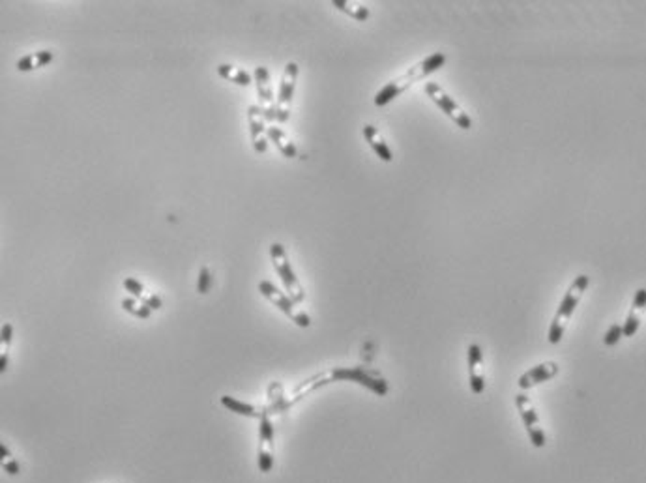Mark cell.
Instances as JSON below:
<instances>
[{"mask_svg": "<svg viewBox=\"0 0 646 483\" xmlns=\"http://www.w3.org/2000/svg\"><path fill=\"white\" fill-rule=\"evenodd\" d=\"M444 64H446V55L433 53L427 58H424V60H420L418 64H414V66H410L404 74H401L400 77L392 79L388 84H384L382 89L378 90L377 96H375V106H388L390 101H394L397 96L403 94L404 90H409L412 84L418 83V81L421 79H426L427 75L438 72Z\"/></svg>", "mask_w": 646, "mask_h": 483, "instance_id": "obj_1", "label": "cell"}, {"mask_svg": "<svg viewBox=\"0 0 646 483\" xmlns=\"http://www.w3.org/2000/svg\"><path fill=\"white\" fill-rule=\"evenodd\" d=\"M590 279L589 275H577V278L573 279L572 285H570V289H567L566 296L562 298L560 305H558L557 313H555V319L551 322V328H549V343L551 345H558V343L562 341L564 334H566V328L572 321L573 313L577 309L579 302L583 298L584 290L589 289Z\"/></svg>", "mask_w": 646, "mask_h": 483, "instance_id": "obj_2", "label": "cell"}, {"mask_svg": "<svg viewBox=\"0 0 646 483\" xmlns=\"http://www.w3.org/2000/svg\"><path fill=\"white\" fill-rule=\"evenodd\" d=\"M270 257H272L273 268L278 272L281 283H283V287L287 289V295L295 300L296 304H302L305 298L304 287H302V283H300L298 278H296L295 270L290 266L289 255L285 251V247L281 246V244H272V247H270Z\"/></svg>", "mask_w": 646, "mask_h": 483, "instance_id": "obj_3", "label": "cell"}, {"mask_svg": "<svg viewBox=\"0 0 646 483\" xmlns=\"http://www.w3.org/2000/svg\"><path fill=\"white\" fill-rule=\"evenodd\" d=\"M259 290H261V295H263L264 298H268L279 311H283L285 315L289 317L290 321L295 322L296 326H300V328H307V326L311 324L310 315L304 313V311L296 309L295 300L290 298L289 295H285L283 290H279L273 283H270V281L264 279V281L259 283Z\"/></svg>", "mask_w": 646, "mask_h": 483, "instance_id": "obj_4", "label": "cell"}, {"mask_svg": "<svg viewBox=\"0 0 646 483\" xmlns=\"http://www.w3.org/2000/svg\"><path fill=\"white\" fill-rule=\"evenodd\" d=\"M332 378L334 380H347V382H356L360 386H366L368 390H371L377 395H386L388 394V384L382 377L371 369L366 368H352V369H334L332 371Z\"/></svg>", "mask_w": 646, "mask_h": 483, "instance_id": "obj_5", "label": "cell"}, {"mask_svg": "<svg viewBox=\"0 0 646 483\" xmlns=\"http://www.w3.org/2000/svg\"><path fill=\"white\" fill-rule=\"evenodd\" d=\"M426 94L429 96L431 101H433L444 115L450 116V118L455 122V126H459L461 130H470V127H472V118H470V116H468L467 113H465V110H463L461 107H459L458 103L438 86V84L427 83Z\"/></svg>", "mask_w": 646, "mask_h": 483, "instance_id": "obj_6", "label": "cell"}, {"mask_svg": "<svg viewBox=\"0 0 646 483\" xmlns=\"http://www.w3.org/2000/svg\"><path fill=\"white\" fill-rule=\"evenodd\" d=\"M515 404H517V410H519L521 420L525 424L526 435L531 438L532 446L536 448H543L547 442V435L545 429L541 427V421L536 414V409H534V404H532L531 397L526 394H517L515 395Z\"/></svg>", "mask_w": 646, "mask_h": 483, "instance_id": "obj_7", "label": "cell"}, {"mask_svg": "<svg viewBox=\"0 0 646 483\" xmlns=\"http://www.w3.org/2000/svg\"><path fill=\"white\" fill-rule=\"evenodd\" d=\"M296 79H298V64L289 62L285 66L281 84H279L278 98H276V107H278V122L285 124L290 116V103H293V96H295Z\"/></svg>", "mask_w": 646, "mask_h": 483, "instance_id": "obj_8", "label": "cell"}, {"mask_svg": "<svg viewBox=\"0 0 646 483\" xmlns=\"http://www.w3.org/2000/svg\"><path fill=\"white\" fill-rule=\"evenodd\" d=\"M253 83L257 89L259 106L263 109L266 122H278V107H276V98L272 92V81H270V72L264 66H257L253 72Z\"/></svg>", "mask_w": 646, "mask_h": 483, "instance_id": "obj_9", "label": "cell"}, {"mask_svg": "<svg viewBox=\"0 0 646 483\" xmlns=\"http://www.w3.org/2000/svg\"><path fill=\"white\" fill-rule=\"evenodd\" d=\"M247 122H249V137H251L253 150L257 154H264L268 150V139H266V118L259 103L247 107Z\"/></svg>", "mask_w": 646, "mask_h": 483, "instance_id": "obj_10", "label": "cell"}, {"mask_svg": "<svg viewBox=\"0 0 646 483\" xmlns=\"http://www.w3.org/2000/svg\"><path fill=\"white\" fill-rule=\"evenodd\" d=\"M468 362V384L474 394L480 395L485 390V375H484V352L480 345H468L467 351Z\"/></svg>", "mask_w": 646, "mask_h": 483, "instance_id": "obj_11", "label": "cell"}, {"mask_svg": "<svg viewBox=\"0 0 646 483\" xmlns=\"http://www.w3.org/2000/svg\"><path fill=\"white\" fill-rule=\"evenodd\" d=\"M557 373L558 365L555 362L538 363V365H534V368L521 375L519 380H517V386H519L521 390H531L534 388V386H540V384L551 380L552 377H557Z\"/></svg>", "mask_w": 646, "mask_h": 483, "instance_id": "obj_12", "label": "cell"}, {"mask_svg": "<svg viewBox=\"0 0 646 483\" xmlns=\"http://www.w3.org/2000/svg\"><path fill=\"white\" fill-rule=\"evenodd\" d=\"M646 311V289H639L633 296L631 302L630 315L625 319V322L622 324L624 328V337H633L637 334V330L641 328V319L642 313Z\"/></svg>", "mask_w": 646, "mask_h": 483, "instance_id": "obj_13", "label": "cell"}, {"mask_svg": "<svg viewBox=\"0 0 646 483\" xmlns=\"http://www.w3.org/2000/svg\"><path fill=\"white\" fill-rule=\"evenodd\" d=\"M363 137H366V141L369 142V147L373 148V152L377 154L378 159H382V161L386 163H390L394 159V154L390 150L388 142L384 141L377 127L371 126V124H366V126H363Z\"/></svg>", "mask_w": 646, "mask_h": 483, "instance_id": "obj_14", "label": "cell"}, {"mask_svg": "<svg viewBox=\"0 0 646 483\" xmlns=\"http://www.w3.org/2000/svg\"><path fill=\"white\" fill-rule=\"evenodd\" d=\"M266 139L272 141L273 144L278 147V150L283 154L285 158H290V159L298 158V148H296L295 142L290 141L289 135H287L281 127H278V126L266 127Z\"/></svg>", "mask_w": 646, "mask_h": 483, "instance_id": "obj_15", "label": "cell"}, {"mask_svg": "<svg viewBox=\"0 0 646 483\" xmlns=\"http://www.w3.org/2000/svg\"><path fill=\"white\" fill-rule=\"evenodd\" d=\"M51 62H53V51L42 49V51H34V53L19 58L17 60V69L19 72H32V69L45 68Z\"/></svg>", "mask_w": 646, "mask_h": 483, "instance_id": "obj_16", "label": "cell"}, {"mask_svg": "<svg viewBox=\"0 0 646 483\" xmlns=\"http://www.w3.org/2000/svg\"><path fill=\"white\" fill-rule=\"evenodd\" d=\"M217 75H220L221 79L238 84V86H249L253 83V75L247 74L246 69L232 66V64H220L217 66Z\"/></svg>", "mask_w": 646, "mask_h": 483, "instance_id": "obj_17", "label": "cell"}, {"mask_svg": "<svg viewBox=\"0 0 646 483\" xmlns=\"http://www.w3.org/2000/svg\"><path fill=\"white\" fill-rule=\"evenodd\" d=\"M332 6H336L337 10L347 13L348 17L356 19V21H368L369 19V8L366 4L360 2H351V0H334Z\"/></svg>", "mask_w": 646, "mask_h": 483, "instance_id": "obj_18", "label": "cell"}, {"mask_svg": "<svg viewBox=\"0 0 646 483\" xmlns=\"http://www.w3.org/2000/svg\"><path fill=\"white\" fill-rule=\"evenodd\" d=\"M221 404H223L227 410L234 412V414H242V416H247V418H259V416H263L261 410H257L255 407H251V404L234 399V397H231V395H223V397H221Z\"/></svg>", "mask_w": 646, "mask_h": 483, "instance_id": "obj_19", "label": "cell"}, {"mask_svg": "<svg viewBox=\"0 0 646 483\" xmlns=\"http://www.w3.org/2000/svg\"><path fill=\"white\" fill-rule=\"evenodd\" d=\"M122 307L128 311V313H132V315L139 317V319H148L152 309H148L147 305H139L133 298H124L122 300Z\"/></svg>", "mask_w": 646, "mask_h": 483, "instance_id": "obj_20", "label": "cell"}, {"mask_svg": "<svg viewBox=\"0 0 646 483\" xmlns=\"http://www.w3.org/2000/svg\"><path fill=\"white\" fill-rule=\"evenodd\" d=\"M259 436H261V444H270V446H272V442H273V426H272V421H270V418H268V414H266V412H263V416H261Z\"/></svg>", "mask_w": 646, "mask_h": 483, "instance_id": "obj_21", "label": "cell"}, {"mask_svg": "<svg viewBox=\"0 0 646 483\" xmlns=\"http://www.w3.org/2000/svg\"><path fill=\"white\" fill-rule=\"evenodd\" d=\"M622 337H624V328H622V324H613L609 330L605 331L604 343L607 347H615Z\"/></svg>", "mask_w": 646, "mask_h": 483, "instance_id": "obj_22", "label": "cell"}, {"mask_svg": "<svg viewBox=\"0 0 646 483\" xmlns=\"http://www.w3.org/2000/svg\"><path fill=\"white\" fill-rule=\"evenodd\" d=\"M124 289L137 300H144V287H142L137 279L133 278H126L124 279Z\"/></svg>", "mask_w": 646, "mask_h": 483, "instance_id": "obj_23", "label": "cell"}, {"mask_svg": "<svg viewBox=\"0 0 646 483\" xmlns=\"http://www.w3.org/2000/svg\"><path fill=\"white\" fill-rule=\"evenodd\" d=\"M212 285V273L210 270L203 266L199 272V281H197V290H199V295H206L208 289H210Z\"/></svg>", "mask_w": 646, "mask_h": 483, "instance_id": "obj_24", "label": "cell"}, {"mask_svg": "<svg viewBox=\"0 0 646 483\" xmlns=\"http://www.w3.org/2000/svg\"><path fill=\"white\" fill-rule=\"evenodd\" d=\"M259 467H261V470H263L264 474L270 472L273 467L272 453L264 450V444H261V450H259Z\"/></svg>", "mask_w": 646, "mask_h": 483, "instance_id": "obj_25", "label": "cell"}, {"mask_svg": "<svg viewBox=\"0 0 646 483\" xmlns=\"http://www.w3.org/2000/svg\"><path fill=\"white\" fill-rule=\"evenodd\" d=\"M11 336H13V326L10 322H6L2 326V354H10V343H11Z\"/></svg>", "mask_w": 646, "mask_h": 483, "instance_id": "obj_26", "label": "cell"}, {"mask_svg": "<svg viewBox=\"0 0 646 483\" xmlns=\"http://www.w3.org/2000/svg\"><path fill=\"white\" fill-rule=\"evenodd\" d=\"M142 305H147L148 309H162V298L156 295L148 296V298L142 300Z\"/></svg>", "mask_w": 646, "mask_h": 483, "instance_id": "obj_27", "label": "cell"}, {"mask_svg": "<svg viewBox=\"0 0 646 483\" xmlns=\"http://www.w3.org/2000/svg\"><path fill=\"white\" fill-rule=\"evenodd\" d=\"M4 470L10 474V476H16V474H19V470H21V465H19L16 459H11V461L4 462Z\"/></svg>", "mask_w": 646, "mask_h": 483, "instance_id": "obj_28", "label": "cell"}, {"mask_svg": "<svg viewBox=\"0 0 646 483\" xmlns=\"http://www.w3.org/2000/svg\"><path fill=\"white\" fill-rule=\"evenodd\" d=\"M0 455H2V459H6V457H10V450H8V446H4V444L0 446Z\"/></svg>", "mask_w": 646, "mask_h": 483, "instance_id": "obj_29", "label": "cell"}]
</instances>
